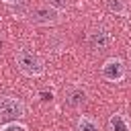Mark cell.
<instances>
[{
    "label": "cell",
    "mask_w": 131,
    "mask_h": 131,
    "mask_svg": "<svg viewBox=\"0 0 131 131\" xmlns=\"http://www.w3.org/2000/svg\"><path fill=\"white\" fill-rule=\"evenodd\" d=\"M14 63L18 68V72L25 74L27 78H41L45 74V61L41 59V55L31 51V49H27V47L16 49Z\"/></svg>",
    "instance_id": "6da1fadb"
},
{
    "label": "cell",
    "mask_w": 131,
    "mask_h": 131,
    "mask_svg": "<svg viewBox=\"0 0 131 131\" xmlns=\"http://www.w3.org/2000/svg\"><path fill=\"white\" fill-rule=\"evenodd\" d=\"M27 115V104L10 94H0V125L10 121H20Z\"/></svg>",
    "instance_id": "7a4b0ae2"
},
{
    "label": "cell",
    "mask_w": 131,
    "mask_h": 131,
    "mask_svg": "<svg viewBox=\"0 0 131 131\" xmlns=\"http://www.w3.org/2000/svg\"><path fill=\"white\" fill-rule=\"evenodd\" d=\"M29 20L33 25H39V27H53L61 20V12L55 10L49 4H41V6H35L29 12Z\"/></svg>",
    "instance_id": "3957f363"
},
{
    "label": "cell",
    "mask_w": 131,
    "mask_h": 131,
    "mask_svg": "<svg viewBox=\"0 0 131 131\" xmlns=\"http://www.w3.org/2000/svg\"><path fill=\"white\" fill-rule=\"evenodd\" d=\"M100 76L106 82H123L127 78V63L121 57H108L104 59V63L100 66Z\"/></svg>",
    "instance_id": "277c9868"
},
{
    "label": "cell",
    "mask_w": 131,
    "mask_h": 131,
    "mask_svg": "<svg viewBox=\"0 0 131 131\" xmlns=\"http://www.w3.org/2000/svg\"><path fill=\"white\" fill-rule=\"evenodd\" d=\"M88 102V90L80 84H72L63 90V104L68 108H82Z\"/></svg>",
    "instance_id": "5b68a950"
},
{
    "label": "cell",
    "mask_w": 131,
    "mask_h": 131,
    "mask_svg": "<svg viewBox=\"0 0 131 131\" xmlns=\"http://www.w3.org/2000/svg\"><path fill=\"white\" fill-rule=\"evenodd\" d=\"M88 45L94 51H104V49H108L113 45V37H111V33L106 29H94L88 35Z\"/></svg>",
    "instance_id": "8992f818"
},
{
    "label": "cell",
    "mask_w": 131,
    "mask_h": 131,
    "mask_svg": "<svg viewBox=\"0 0 131 131\" xmlns=\"http://www.w3.org/2000/svg\"><path fill=\"white\" fill-rule=\"evenodd\" d=\"M108 131H131V121L125 113H113L108 117Z\"/></svg>",
    "instance_id": "52a82bcc"
},
{
    "label": "cell",
    "mask_w": 131,
    "mask_h": 131,
    "mask_svg": "<svg viewBox=\"0 0 131 131\" xmlns=\"http://www.w3.org/2000/svg\"><path fill=\"white\" fill-rule=\"evenodd\" d=\"M76 131H100V123L90 115H80L76 121Z\"/></svg>",
    "instance_id": "ba28073f"
},
{
    "label": "cell",
    "mask_w": 131,
    "mask_h": 131,
    "mask_svg": "<svg viewBox=\"0 0 131 131\" xmlns=\"http://www.w3.org/2000/svg\"><path fill=\"white\" fill-rule=\"evenodd\" d=\"M106 10L111 14H115V16H125L129 12L125 0H106Z\"/></svg>",
    "instance_id": "9c48e42d"
},
{
    "label": "cell",
    "mask_w": 131,
    "mask_h": 131,
    "mask_svg": "<svg viewBox=\"0 0 131 131\" xmlns=\"http://www.w3.org/2000/svg\"><path fill=\"white\" fill-rule=\"evenodd\" d=\"M0 131H29V127L23 121H10V123H2Z\"/></svg>",
    "instance_id": "30bf717a"
},
{
    "label": "cell",
    "mask_w": 131,
    "mask_h": 131,
    "mask_svg": "<svg viewBox=\"0 0 131 131\" xmlns=\"http://www.w3.org/2000/svg\"><path fill=\"white\" fill-rule=\"evenodd\" d=\"M45 4L53 6V8H55V10H59V12L68 10V0H45Z\"/></svg>",
    "instance_id": "8fae6325"
},
{
    "label": "cell",
    "mask_w": 131,
    "mask_h": 131,
    "mask_svg": "<svg viewBox=\"0 0 131 131\" xmlns=\"http://www.w3.org/2000/svg\"><path fill=\"white\" fill-rule=\"evenodd\" d=\"M4 4H10V6H14V4H20L23 0H2Z\"/></svg>",
    "instance_id": "7c38bea8"
},
{
    "label": "cell",
    "mask_w": 131,
    "mask_h": 131,
    "mask_svg": "<svg viewBox=\"0 0 131 131\" xmlns=\"http://www.w3.org/2000/svg\"><path fill=\"white\" fill-rule=\"evenodd\" d=\"M127 76H131V63H129V68H127Z\"/></svg>",
    "instance_id": "4fadbf2b"
}]
</instances>
